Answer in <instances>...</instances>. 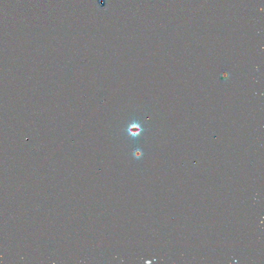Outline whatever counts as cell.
<instances>
[{
  "mask_svg": "<svg viewBox=\"0 0 264 264\" xmlns=\"http://www.w3.org/2000/svg\"><path fill=\"white\" fill-rule=\"evenodd\" d=\"M144 131V130L142 128L140 124L135 120L133 121L129 124L126 130V132L128 135L134 139L137 138L140 136Z\"/></svg>",
  "mask_w": 264,
  "mask_h": 264,
  "instance_id": "obj_1",
  "label": "cell"
},
{
  "mask_svg": "<svg viewBox=\"0 0 264 264\" xmlns=\"http://www.w3.org/2000/svg\"><path fill=\"white\" fill-rule=\"evenodd\" d=\"M133 156L136 159H140L143 156V152L142 150L137 148L134 151Z\"/></svg>",
  "mask_w": 264,
  "mask_h": 264,
  "instance_id": "obj_2",
  "label": "cell"
}]
</instances>
